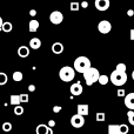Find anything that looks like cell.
I'll return each mask as SVG.
<instances>
[{
	"label": "cell",
	"mask_w": 134,
	"mask_h": 134,
	"mask_svg": "<svg viewBox=\"0 0 134 134\" xmlns=\"http://www.w3.org/2000/svg\"><path fill=\"white\" fill-rule=\"evenodd\" d=\"M91 60L87 57H78V58L74 60V71L79 72V73H85L86 71L91 68Z\"/></svg>",
	"instance_id": "6da1fadb"
},
{
	"label": "cell",
	"mask_w": 134,
	"mask_h": 134,
	"mask_svg": "<svg viewBox=\"0 0 134 134\" xmlns=\"http://www.w3.org/2000/svg\"><path fill=\"white\" fill-rule=\"evenodd\" d=\"M109 81L115 86L125 85L126 81H127V73H126V72H119V71H116V69H114L111 73Z\"/></svg>",
	"instance_id": "7a4b0ae2"
},
{
	"label": "cell",
	"mask_w": 134,
	"mask_h": 134,
	"mask_svg": "<svg viewBox=\"0 0 134 134\" xmlns=\"http://www.w3.org/2000/svg\"><path fill=\"white\" fill-rule=\"evenodd\" d=\"M99 78H100V73L94 67H91L88 71H86L85 73H83V79H85L87 86H92L93 83L99 80Z\"/></svg>",
	"instance_id": "3957f363"
},
{
	"label": "cell",
	"mask_w": 134,
	"mask_h": 134,
	"mask_svg": "<svg viewBox=\"0 0 134 134\" xmlns=\"http://www.w3.org/2000/svg\"><path fill=\"white\" fill-rule=\"evenodd\" d=\"M74 76H75V71H74L73 67L64 66L63 68L59 71V78L63 81H65V82L72 81L74 79Z\"/></svg>",
	"instance_id": "277c9868"
},
{
	"label": "cell",
	"mask_w": 134,
	"mask_h": 134,
	"mask_svg": "<svg viewBox=\"0 0 134 134\" xmlns=\"http://www.w3.org/2000/svg\"><path fill=\"white\" fill-rule=\"evenodd\" d=\"M64 20V15L60 11H54L49 14V21H51L53 25H59L61 24Z\"/></svg>",
	"instance_id": "5b68a950"
},
{
	"label": "cell",
	"mask_w": 134,
	"mask_h": 134,
	"mask_svg": "<svg viewBox=\"0 0 134 134\" xmlns=\"http://www.w3.org/2000/svg\"><path fill=\"white\" fill-rule=\"evenodd\" d=\"M71 125L74 128H81L85 125V118L79 115V114H75V115H73L71 118Z\"/></svg>",
	"instance_id": "8992f818"
},
{
	"label": "cell",
	"mask_w": 134,
	"mask_h": 134,
	"mask_svg": "<svg viewBox=\"0 0 134 134\" xmlns=\"http://www.w3.org/2000/svg\"><path fill=\"white\" fill-rule=\"evenodd\" d=\"M98 30H99V32L102 33V34H107V33L111 32L112 25H111V23H109V21L101 20L99 24H98Z\"/></svg>",
	"instance_id": "52a82bcc"
},
{
	"label": "cell",
	"mask_w": 134,
	"mask_h": 134,
	"mask_svg": "<svg viewBox=\"0 0 134 134\" xmlns=\"http://www.w3.org/2000/svg\"><path fill=\"white\" fill-rule=\"evenodd\" d=\"M94 5H95V8L98 9V11H101V12H104V11H107V9L109 8V0H95V2H94Z\"/></svg>",
	"instance_id": "ba28073f"
},
{
	"label": "cell",
	"mask_w": 134,
	"mask_h": 134,
	"mask_svg": "<svg viewBox=\"0 0 134 134\" xmlns=\"http://www.w3.org/2000/svg\"><path fill=\"white\" fill-rule=\"evenodd\" d=\"M82 91H83V88H82V85H81L80 82H75V83H73V85H71V87H69L71 94L75 95V97L80 95L81 93H82Z\"/></svg>",
	"instance_id": "9c48e42d"
},
{
	"label": "cell",
	"mask_w": 134,
	"mask_h": 134,
	"mask_svg": "<svg viewBox=\"0 0 134 134\" xmlns=\"http://www.w3.org/2000/svg\"><path fill=\"white\" fill-rule=\"evenodd\" d=\"M125 105L130 111H134V93H128L125 97Z\"/></svg>",
	"instance_id": "30bf717a"
},
{
	"label": "cell",
	"mask_w": 134,
	"mask_h": 134,
	"mask_svg": "<svg viewBox=\"0 0 134 134\" xmlns=\"http://www.w3.org/2000/svg\"><path fill=\"white\" fill-rule=\"evenodd\" d=\"M76 112H78L79 115L86 116V115H88L90 107H88V105H86V104H79L78 107H76Z\"/></svg>",
	"instance_id": "8fae6325"
},
{
	"label": "cell",
	"mask_w": 134,
	"mask_h": 134,
	"mask_svg": "<svg viewBox=\"0 0 134 134\" xmlns=\"http://www.w3.org/2000/svg\"><path fill=\"white\" fill-rule=\"evenodd\" d=\"M51 130L52 128H49L47 125H45V124H40V125H38L37 128H35V133L37 134H48Z\"/></svg>",
	"instance_id": "7c38bea8"
},
{
	"label": "cell",
	"mask_w": 134,
	"mask_h": 134,
	"mask_svg": "<svg viewBox=\"0 0 134 134\" xmlns=\"http://www.w3.org/2000/svg\"><path fill=\"white\" fill-rule=\"evenodd\" d=\"M51 48L54 54H61L64 52V45L61 42H54Z\"/></svg>",
	"instance_id": "4fadbf2b"
},
{
	"label": "cell",
	"mask_w": 134,
	"mask_h": 134,
	"mask_svg": "<svg viewBox=\"0 0 134 134\" xmlns=\"http://www.w3.org/2000/svg\"><path fill=\"white\" fill-rule=\"evenodd\" d=\"M18 55L20 57V58H27L28 55H30V48H28L27 46H20L18 48Z\"/></svg>",
	"instance_id": "5bb4252c"
},
{
	"label": "cell",
	"mask_w": 134,
	"mask_h": 134,
	"mask_svg": "<svg viewBox=\"0 0 134 134\" xmlns=\"http://www.w3.org/2000/svg\"><path fill=\"white\" fill-rule=\"evenodd\" d=\"M30 47L33 49H39L41 47V40L39 38H32L30 40Z\"/></svg>",
	"instance_id": "9a60e30c"
},
{
	"label": "cell",
	"mask_w": 134,
	"mask_h": 134,
	"mask_svg": "<svg viewBox=\"0 0 134 134\" xmlns=\"http://www.w3.org/2000/svg\"><path fill=\"white\" fill-rule=\"evenodd\" d=\"M39 26H40L39 21H38L37 19H32V20L30 21V24H28V28H30V32H32V33L37 32L38 28H39Z\"/></svg>",
	"instance_id": "2e32d148"
},
{
	"label": "cell",
	"mask_w": 134,
	"mask_h": 134,
	"mask_svg": "<svg viewBox=\"0 0 134 134\" xmlns=\"http://www.w3.org/2000/svg\"><path fill=\"white\" fill-rule=\"evenodd\" d=\"M9 102H11V105H13L14 107L19 106V104H21L20 102V95L19 94H12L11 98H9Z\"/></svg>",
	"instance_id": "e0dca14e"
},
{
	"label": "cell",
	"mask_w": 134,
	"mask_h": 134,
	"mask_svg": "<svg viewBox=\"0 0 134 134\" xmlns=\"http://www.w3.org/2000/svg\"><path fill=\"white\" fill-rule=\"evenodd\" d=\"M12 30H13V25H12L11 23H4V25H2V28H1V31L2 32H5V33H9V32H12Z\"/></svg>",
	"instance_id": "ac0fdd59"
},
{
	"label": "cell",
	"mask_w": 134,
	"mask_h": 134,
	"mask_svg": "<svg viewBox=\"0 0 134 134\" xmlns=\"http://www.w3.org/2000/svg\"><path fill=\"white\" fill-rule=\"evenodd\" d=\"M12 78H13V80L15 81V82H19V81H21L24 79V74L21 73L20 71H16V72H14V73H13Z\"/></svg>",
	"instance_id": "d6986e66"
},
{
	"label": "cell",
	"mask_w": 134,
	"mask_h": 134,
	"mask_svg": "<svg viewBox=\"0 0 134 134\" xmlns=\"http://www.w3.org/2000/svg\"><path fill=\"white\" fill-rule=\"evenodd\" d=\"M108 134H116L119 133V125H108Z\"/></svg>",
	"instance_id": "ffe728a7"
},
{
	"label": "cell",
	"mask_w": 134,
	"mask_h": 134,
	"mask_svg": "<svg viewBox=\"0 0 134 134\" xmlns=\"http://www.w3.org/2000/svg\"><path fill=\"white\" fill-rule=\"evenodd\" d=\"M7 81H8L7 74H6V73H4V72H0V86L6 85Z\"/></svg>",
	"instance_id": "44dd1931"
},
{
	"label": "cell",
	"mask_w": 134,
	"mask_h": 134,
	"mask_svg": "<svg viewBox=\"0 0 134 134\" xmlns=\"http://www.w3.org/2000/svg\"><path fill=\"white\" fill-rule=\"evenodd\" d=\"M119 131H120L121 134H127L130 132V127L125 124H121V125H119Z\"/></svg>",
	"instance_id": "7402d4cb"
},
{
	"label": "cell",
	"mask_w": 134,
	"mask_h": 134,
	"mask_svg": "<svg viewBox=\"0 0 134 134\" xmlns=\"http://www.w3.org/2000/svg\"><path fill=\"white\" fill-rule=\"evenodd\" d=\"M109 81V78L107 75H100L99 80H98V82L100 83V85H107Z\"/></svg>",
	"instance_id": "603a6c76"
},
{
	"label": "cell",
	"mask_w": 134,
	"mask_h": 134,
	"mask_svg": "<svg viewBox=\"0 0 134 134\" xmlns=\"http://www.w3.org/2000/svg\"><path fill=\"white\" fill-rule=\"evenodd\" d=\"M12 128H13V126H12L11 122H4L2 124V131H4V132H11Z\"/></svg>",
	"instance_id": "cb8c5ba5"
},
{
	"label": "cell",
	"mask_w": 134,
	"mask_h": 134,
	"mask_svg": "<svg viewBox=\"0 0 134 134\" xmlns=\"http://www.w3.org/2000/svg\"><path fill=\"white\" fill-rule=\"evenodd\" d=\"M127 118H128V122H130L132 126H134V111L127 112Z\"/></svg>",
	"instance_id": "d4e9b609"
},
{
	"label": "cell",
	"mask_w": 134,
	"mask_h": 134,
	"mask_svg": "<svg viewBox=\"0 0 134 134\" xmlns=\"http://www.w3.org/2000/svg\"><path fill=\"white\" fill-rule=\"evenodd\" d=\"M23 113H24V107L23 106H15L14 107V114L15 115H23Z\"/></svg>",
	"instance_id": "484cf974"
},
{
	"label": "cell",
	"mask_w": 134,
	"mask_h": 134,
	"mask_svg": "<svg viewBox=\"0 0 134 134\" xmlns=\"http://www.w3.org/2000/svg\"><path fill=\"white\" fill-rule=\"evenodd\" d=\"M95 119H97L98 122H102V121H105V119H106V115H105V113H97V115H95Z\"/></svg>",
	"instance_id": "4316f807"
},
{
	"label": "cell",
	"mask_w": 134,
	"mask_h": 134,
	"mask_svg": "<svg viewBox=\"0 0 134 134\" xmlns=\"http://www.w3.org/2000/svg\"><path fill=\"white\" fill-rule=\"evenodd\" d=\"M20 95V102L21 104H27L30 98H28V94H19Z\"/></svg>",
	"instance_id": "83f0119b"
},
{
	"label": "cell",
	"mask_w": 134,
	"mask_h": 134,
	"mask_svg": "<svg viewBox=\"0 0 134 134\" xmlns=\"http://www.w3.org/2000/svg\"><path fill=\"white\" fill-rule=\"evenodd\" d=\"M71 11H73V12H76V11H79V7H80V4L79 2H71Z\"/></svg>",
	"instance_id": "f1b7e54d"
},
{
	"label": "cell",
	"mask_w": 134,
	"mask_h": 134,
	"mask_svg": "<svg viewBox=\"0 0 134 134\" xmlns=\"http://www.w3.org/2000/svg\"><path fill=\"white\" fill-rule=\"evenodd\" d=\"M116 71H119V72H126V65L125 64H118V65H116Z\"/></svg>",
	"instance_id": "f546056e"
},
{
	"label": "cell",
	"mask_w": 134,
	"mask_h": 134,
	"mask_svg": "<svg viewBox=\"0 0 134 134\" xmlns=\"http://www.w3.org/2000/svg\"><path fill=\"white\" fill-rule=\"evenodd\" d=\"M116 94H118V97H126V91L125 90H118V92H116Z\"/></svg>",
	"instance_id": "4dcf8cb0"
},
{
	"label": "cell",
	"mask_w": 134,
	"mask_h": 134,
	"mask_svg": "<svg viewBox=\"0 0 134 134\" xmlns=\"http://www.w3.org/2000/svg\"><path fill=\"white\" fill-rule=\"evenodd\" d=\"M61 109H63V107H61V106H54L53 107V112H54V113H59Z\"/></svg>",
	"instance_id": "1f68e13d"
},
{
	"label": "cell",
	"mask_w": 134,
	"mask_h": 134,
	"mask_svg": "<svg viewBox=\"0 0 134 134\" xmlns=\"http://www.w3.org/2000/svg\"><path fill=\"white\" fill-rule=\"evenodd\" d=\"M47 126H48L49 128L54 127V126H55V121H54V120H52V119H51V120L48 121V124H47Z\"/></svg>",
	"instance_id": "d6a6232c"
},
{
	"label": "cell",
	"mask_w": 134,
	"mask_h": 134,
	"mask_svg": "<svg viewBox=\"0 0 134 134\" xmlns=\"http://www.w3.org/2000/svg\"><path fill=\"white\" fill-rule=\"evenodd\" d=\"M80 6L82 7V8H87V7H88V2H87V1H82V2L80 4Z\"/></svg>",
	"instance_id": "836d02e7"
},
{
	"label": "cell",
	"mask_w": 134,
	"mask_h": 134,
	"mask_svg": "<svg viewBox=\"0 0 134 134\" xmlns=\"http://www.w3.org/2000/svg\"><path fill=\"white\" fill-rule=\"evenodd\" d=\"M130 38H131V40H133V41H134V28H132V30H131V32H130Z\"/></svg>",
	"instance_id": "e575fe53"
},
{
	"label": "cell",
	"mask_w": 134,
	"mask_h": 134,
	"mask_svg": "<svg viewBox=\"0 0 134 134\" xmlns=\"http://www.w3.org/2000/svg\"><path fill=\"white\" fill-rule=\"evenodd\" d=\"M30 15L31 16H35V15H37V11H35V9H31V11H30Z\"/></svg>",
	"instance_id": "d590c367"
},
{
	"label": "cell",
	"mask_w": 134,
	"mask_h": 134,
	"mask_svg": "<svg viewBox=\"0 0 134 134\" xmlns=\"http://www.w3.org/2000/svg\"><path fill=\"white\" fill-rule=\"evenodd\" d=\"M28 91H30V92H34V91H35V86L34 85H30V86H28Z\"/></svg>",
	"instance_id": "8d00e7d4"
},
{
	"label": "cell",
	"mask_w": 134,
	"mask_h": 134,
	"mask_svg": "<svg viewBox=\"0 0 134 134\" xmlns=\"http://www.w3.org/2000/svg\"><path fill=\"white\" fill-rule=\"evenodd\" d=\"M127 15L128 16H133L134 15V11H133V9H128V11H127Z\"/></svg>",
	"instance_id": "74e56055"
},
{
	"label": "cell",
	"mask_w": 134,
	"mask_h": 134,
	"mask_svg": "<svg viewBox=\"0 0 134 134\" xmlns=\"http://www.w3.org/2000/svg\"><path fill=\"white\" fill-rule=\"evenodd\" d=\"M2 25H4V21H2V18L0 16V31H1V28H2Z\"/></svg>",
	"instance_id": "f35d334b"
},
{
	"label": "cell",
	"mask_w": 134,
	"mask_h": 134,
	"mask_svg": "<svg viewBox=\"0 0 134 134\" xmlns=\"http://www.w3.org/2000/svg\"><path fill=\"white\" fill-rule=\"evenodd\" d=\"M132 79H133V80H134V71L132 72Z\"/></svg>",
	"instance_id": "ab89813d"
},
{
	"label": "cell",
	"mask_w": 134,
	"mask_h": 134,
	"mask_svg": "<svg viewBox=\"0 0 134 134\" xmlns=\"http://www.w3.org/2000/svg\"><path fill=\"white\" fill-rule=\"evenodd\" d=\"M116 134H121V133H120V132H119V133H116Z\"/></svg>",
	"instance_id": "60d3db41"
}]
</instances>
